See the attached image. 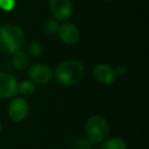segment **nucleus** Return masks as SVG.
Masks as SVG:
<instances>
[{
	"instance_id": "5",
	"label": "nucleus",
	"mask_w": 149,
	"mask_h": 149,
	"mask_svg": "<svg viewBox=\"0 0 149 149\" xmlns=\"http://www.w3.org/2000/svg\"><path fill=\"white\" fill-rule=\"evenodd\" d=\"M19 94V83L13 74L0 72V98L17 97Z\"/></svg>"
},
{
	"instance_id": "15",
	"label": "nucleus",
	"mask_w": 149,
	"mask_h": 149,
	"mask_svg": "<svg viewBox=\"0 0 149 149\" xmlns=\"http://www.w3.org/2000/svg\"><path fill=\"white\" fill-rule=\"evenodd\" d=\"M92 143L87 138L80 137L77 138L72 143V149H91Z\"/></svg>"
},
{
	"instance_id": "13",
	"label": "nucleus",
	"mask_w": 149,
	"mask_h": 149,
	"mask_svg": "<svg viewBox=\"0 0 149 149\" xmlns=\"http://www.w3.org/2000/svg\"><path fill=\"white\" fill-rule=\"evenodd\" d=\"M58 28H59V24H58L57 19H48L43 26L44 32L48 36H53L57 34Z\"/></svg>"
},
{
	"instance_id": "3",
	"label": "nucleus",
	"mask_w": 149,
	"mask_h": 149,
	"mask_svg": "<svg viewBox=\"0 0 149 149\" xmlns=\"http://www.w3.org/2000/svg\"><path fill=\"white\" fill-rule=\"evenodd\" d=\"M87 139L92 144H98L105 140L109 135V124L102 116H92L86 123Z\"/></svg>"
},
{
	"instance_id": "11",
	"label": "nucleus",
	"mask_w": 149,
	"mask_h": 149,
	"mask_svg": "<svg viewBox=\"0 0 149 149\" xmlns=\"http://www.w3.org/2000/svg\"><path fill=\"white\" fill-rule=\"evenodd\" d=\"M101 149H127V143L118 137L105 139L101 144Z\"/></svg>"
},
{
	"instance_id": "10",
	"label": "nucleus",
	"mask_w": 149,
	"mask_h": 149,
	"mask_svg": "<svg viewBox=\"0 0 149 149\" xmlns=\"http://www.w3.org/2000/svg\"><path fill=\"white\" fill-rule=\"evenodd\" d=\"M13 64L17 70H25L30 65V56L26 52L17 50L13 53Z\"/></svg>"
},
{
	"instance_id": "16",
	"label": "nucleus",
	"mask_w": 149,
	"mask_h": 149,
	"mask_svg": "<svg viewBox=\"0 0 149 149\" xmlns=\"http://www.w3.org/2000/svg\"><path fill=\"white\" fill-rule=\"evenodd\" d=\"M15 6V0H0V7L4 11L13 10Z\"/></svg>"
},
{
	"instance_id": "18",
	"label": "nucleus",
	"mask_w": 149,
	"mask_h": 149,
	"mask_svg": "<svg viewBox=\"0 0 149 149\" xmlns=\"http://www.w3.org/2000/svg\"><path fill=\"white\" fill-rule=\"evenodd\" d=\"M1 130H2V122L0 120V132H1Z\"/></svg>"
},
{
	"instance_id": "2",
	"label": "nucleus",
	"mask_w": 149,
	"mask_h": 149,
	"mask_svg": "<svg viewBox=\"0 0 149 149\" xmlns=\"http://www.w3.org/2000/svg\"><path fill=\"white\" fill-rule=\"evenodd\" d=\"M85 74V68L79 60H64L57 65L54 72L56 80L63 86H72L78 84Z\"/></svg>"
},
{
	"instance_id": "9",
	"label": "nucleus",
	"mask_w": 149,
	"mask_h": 149,
	"mask_svg": "<svg viewBox=\"0 0 149 149\" xmlns=\"http://www.w3.org/2000/svg\"><path fill=\"white\" fill-rule=\"evenodd\" d=\"M93 76L95 80L103 85H110L116 78V70L106 63H100L94 68Z\"/></svg>"
},
{
	"instance_id": "4",
	"label": "nucleus",
	"mask_w": 149,
	"mask_h": 149,
	"mask_svg": "<svg viewBox=\"0 0 149 149\" xmlns=\"http://www.w3.org/2000/svg\"><path fill=\"white\" fill-rule=\"evenodd\" d=\"M29 77L33 83L46 85L53 78L52 68L45 63H35L30 66Z\"/></svg>"
},
{
	"instance_id": "6",
	"label": "nucleus",
	"mask_w": 149,
	"mask_h": 149,
	"mask_svg": "<svg viewBox=\"0 0 149 149\" xmlns=\"http://www.w3.org/2000/svg\"><path fill=\"white\" fill-rule=\"evenodd\" d=\"M8 116L13 122H22L29 113V103L22 97H15L8 105Z\"/></svg>"
},
{
	"instance_id": "7",
	"label": "nucleus",
	"mask_w": 149,
	"mask_h": 149,
	"mask_svg": "<svg viewBox=\"0 0 149 149\" xmlns=\"http://www.w3.org/2000/svg\"><path fill=\"white\" fill-rule=\"evenodd\" d=\"M49 7L53 17L57 21H66L72 13L70 0H49Z\"/></svg>"
},
{
	"instance_id": "17",
	"label": "nucleus",
	"mask_w": 149,
	"mask_h": 149,
	"mask_svg": "<svg viewBox=\"0 0 149 149\" xmlns=\"http://www.w3.org/2000/svg\"><path fill=\"white\" fill-rule=\"evenodd\" d=\"M116 70V76H118V77H125V76L127 74V72H128L127 68H126V66H124V65L118 66V68H116V70Z\"/></svg>"
},
{
	"instance_id": "14",
	"label": "nucleus",
	"mask_w": 149,
	"mask_h": 149,
	"mask_svg": "<svg viewBox=\"0 0 149 149\" xmlns=\"http://www.w3.org/2000/svg\"><path fill=\"white\" fill-rule=\"evenodd\" d=\"M28 55H31L33 57H39L43 53L42 46L38 42H32L28 45Z\"/></svg>"
},
{
	"instance_id": "12",
	"label": "nucleus",
	"mask_w": 149,
	"mask_h": 149,
	"mask_svg": "<svg viewBox=\"0 0 149 149\" xmlns=\"http://www.w3.org/2000/svg\"><path fill=\"white\" fill-rule=\"evenodd\" d=\"M35 84L30 80H25L19 84V93L25 96H31L35 93Z\"/></svg>"
},
{
	"instance_id": "19",
	"label": "nucleus",
	"mask_w": 149,
	"mask_h": 149,
	"mask_svg": "<svg viewBox=\"0 0 149 149\" xmlns=\"http://www.w3.org/2000/svg\"><path fill=\"white\" fill-rule=\"evenodd\" d=\"M103 1H112V0H103Z\"/></svg>"
},
{
	"instance_id": "1",
	"label": "nucleus",
	"mask_w": 149,
	"mask_h": 149,
	"mask_svg": "<svg viewBox=\"0 0 149 149\" xmlns=\"http://www.w3.org/2000/svg\"><path fill=\"white\" fill-rule=\"evenodd\" d=\"M25 41V33L21 27L13 24L0 26V51L13 54L21 49Z\"/></svg>"
},
{
	"instance_id": "8",
	"label": "nucleus",
	"mask_w": 149,
	"mask_h": 149,
	"mask_svg": "<svg viewBox=\"0 0 149 149\" xmlns=\"http://www.w3.org/2000/svg\"><path fill=\"white\" fill-rule=\"evenodd\" d=\"M57 34L60 40L66 45H74L79 42L80 31L74 24L66 22L62 25H59Z\"/></svg>"
}]
</instances>
